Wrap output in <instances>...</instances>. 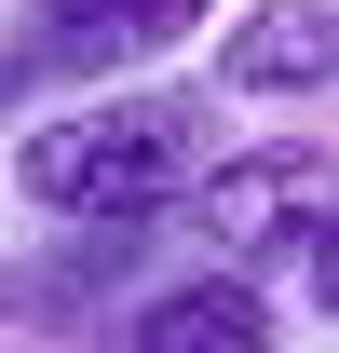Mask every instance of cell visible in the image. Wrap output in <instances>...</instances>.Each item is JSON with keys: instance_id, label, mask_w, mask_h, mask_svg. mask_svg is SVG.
I'll list each match as a JSON object with an SVG mask.
<instances>
[{"instance_id": "6da1fadb", "label": "cell", "mask_w": 339, "mask_h": 353, "mask_svg": "<svg viewBox=\"0 0 339 353\" xmlns=\"http://www.w3.org/2000/svg\"><path fill=\"white\" fill-rule=\"evenodd\" d=\"M204 163H217V95H190V82H109V95L41 109L14 136V190L68 231L82 218H163V204H190Z\"/></svg>"}, {"instance_id": "7a4b0ae2", "label": "cell", "mask_w": 339, "mask_h": 353, "mask_svg": "<svg viewBox=\"0 0 339 353\" xmlns=\"http://www.w3.org/2000/svg\"><path fill=\"white\" fill-rule=\"evenodd\" d=\"M176 218L204 231L231 272L298 259V245L339 218V150H326V136H258V150H217V163L190 176V204H176Z\"/></svg>"}, {"instance_id": "3957f363", "label": "cell", "mask_w": 339, "mask_h": 353, "mask_svg": "<svg viewBox=\"0 0 339 353\" xmlns=\"http://www.w3.org/2000/svg\"><path fill=\"white\" fill-rule=\"evenodd\" d=\"M217 0H28V28H14V82H68V95H109L136 68H163L176 41H204Z\"/></svg>"}, {"instance_id": "277c9868", "label": "cell", "mask_w": 339, "mask_h": 353, "mask_svg": "<svg viewBox=\"0 0 339 353\" xmlns=\"http://www.w3.org/2000/svg\"><path fill=\"white\" fill-rule=\"evenodd\" d=\"M95 353H271V299L258 272H176L150 299L95 312Z\"/></svg>"}, {"instance_id": "5b68a950", "label": "cell", "mask_w": 339, "mask_h": 353, "mask_svg": "<svg viewBox=\"0 0 339 353\" xmlns=\"http://www.w3.org/2000/svg\"><path fill=\"white\" fill-rule=\"evenodd\" d=\"M217 95H245V109L339 95V0H245L217 28Z\"/></svg>"}, {"instance_id": "8992f818", "label": "cell", "mask_w": 339, "mask_h": 353, "mask_svg": "<svg viewBox=\"0 0 339 353\" xmlns=\"http://www.w3.org/2000/svg\"><path fill=\"white\" fill-rule=\"evenodd\" d=\"M298 272H312V299H326V312H339V218H326V231H312V245H298Z\"/></svg>"}]
</instances>
